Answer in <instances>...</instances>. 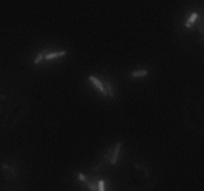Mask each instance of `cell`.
<instances>
[{"label":"cell","mask_w":204,"mask_h":191,"mask_svg":"<svg viewBox=\"0 0 204 191\" xmlns=\"http://www.w3.org/2000/svg\"><path fill=\"white\" fill-rule=\"evenodd\" d=\"M105 89H106L107 95H108V97H110V98H114V97H115V93H114L112 85H111V83H110V82H106V83H105Z\"/></svg>","instance_id":"8992f818"},{"label":"cell","mask_w":204,"mask_h":191,"mask_svg":"<svg viewBox=\"0 0 204 191\" xmlns=\"http://www.w3.org/2000/svg\"><path fill=\"white\" fill-rule=\"evenodd\" d=\"M66 55V51L65 50H57V51H51V52H40L38 55L34 56L33 59V64H38L43 63V61H50V60H56L60 59V57L65 56Z\"/></svg>","instance_id":"6da1fadb"},{"label":"cell","mask_w":204,"mask_h":191,"mask_svg":"<svg viewBox=\"0 0 204 191\" xmlns=\"http://www.w3.org/2000/svg\"><path fill=\"white\" fill-rule=\"evenodd\" d=\"M87 186H88V189L91 190V191H97V190H98V187L96 186V185H94L93 182H89V181L87 182Z\"/></svg>","instance_id":"ba28073f"},{"label":"cell","mask_w":204,"mask_h":191,"mask_svg":"<svg viewBox=\"0 0 204 191\" xmlns=\"http://www.w3.org/2000/svg\"><path fill=\"white\" fill-rule=\"evenodd\" d=\"M88 80L91 82L92 84H93L94 87H96V88L98 89V91L101 92V94L107 95V92H106V89H105V84H103V83H102V82H101L98 78H96L94 75H89V76H88Z\"/></svg>","instance_id":"7a4b0ae2"},{"label":"cell","mask_w":204,"mask_h":191,"mask_svg":"<svg viewBox=\"0 0 204 191\" xmlns=\"http://www.w3.org/2000/svg\"><path fill=\"white\" fill-rule=\"evenodd\" d=\"M97 187H98V191H106V189H105V181H103V180H100V181H98Z\"/></svg>","instance_id":"52a82bcc"},{"label":"cell","mask_w":204,"mask_h":191,"mask_svg":"<svg viewBox=\"0 0 204 191\" xmlns=\"http://www.w3.org/2000/svg\"><path fill=\"white\" fill-rule=\"evenodd\" d=\"M198 17H199V14H198L196 12H194L193 14L190 15V18H189V19H187V21H186V23H185V27H186V28L191 27V25H193L194 23H195V21L198 19Z\"/></svg>","instance_id":"5b68a950"},{"label":"cell","mask_w":204,"mask_h":191,"mask_svg":"<svg viewBox=\"0 0 204 191\" xmlns=\"http://www.w3.org/2000/svg\"><path fill=\"white\" fill-rule=\"evenodd\" d=\"M78 178H79V180L82 181V182H84V183H87V182H88L87 177H85V176H84V175H83V173H78Z\"/></svg>","instance_id":"9c48e42d"},{"label":"cell","mask_w":204,"mask_h":191,"mask_svg":"<svg viewBox=\"0 0 204 191\" xmlns=\"http://www.w3.org/2000/svg\"><path fill=\"white\" fill-rule=\"evenodd\" d=\"M149 74L148 70L143 69V70H134V71H132V76L133 78H142V76H147Z\"/></svg>","instance_id":"277c9868"},{"label":"cell","mask_w":204,"mask_h":191,"mask_svg":"<svg viewBox=\"0 0 204 191\" xmlns=\"http://www.w3.org/2000/svg\"><path fill=\"white\" fill-rule=\"evenodd\" d=\"M120 152H121V143H117V144L115 145V149H114L112 155H111V159H110V163L112 166H115L117 163V161H119Z\"/></svg>","instance_id":"3957f363"}]
</instances>
